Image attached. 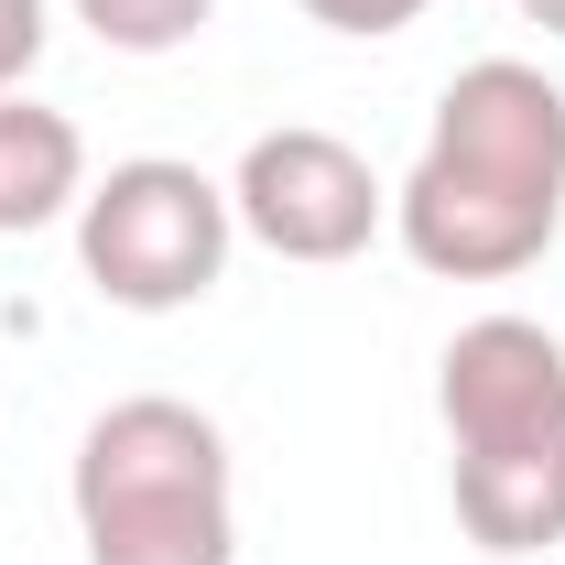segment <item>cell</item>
I'll list each match as a JSON object with an SVG mask.
<instances>
[{
  "label": "cell",
  "instance_id": "cell-1",
  "mask_svg": "<svg viewBox=\"0 0 565 565\" xmlns=\"http://www.w3.org/2000/svg\"><path fill=\"white\" fill-rule=\"evenodd\" d=\"M565 228V87L522 55L446 76L414 174L392 185V239L435 282H511Z\"/></svg>",
  "mask_w": 565,
  "mask_h": 565
},
{
  "label": "cell",
  "instance_id": "cell-2",
  "mask_svg": "<svg viewBox=\"0 0 565 565\" xmlns=\"http://www.w3.org/2000/svg\"><path fill=\"white\" fill-rule=\"evenodd\" d=\"M446 479L479 555L565 544V338L533 316H468L435 359Z\"/></svg>",
  "mask_w": 565,
  "mask_h": 565
},
{
  "label": "cell",
  "instance_id": "cell-3",
  "mask_svg": "<svg viewBox=\"0 0 565 565\" xmlns=\"http://www.w3.org/2000/svg\"><path fill=\"white\" fill-rule=\"evenodd\" d=\"M76 544L87 565H239V479L217 414L131 392L76 435Z\"/></svg>",
  "mask_w": 565,
  "mask_h": 565
},
{
  "label": "cell",
  "instance_id": "cell-4",
  "mask_svg": "<svg viewBox=\"0 0 565 565\" xmlns=\"http://www.w3.org/2000/svg\"><path fill=\"white\" fill-rule=\"evenodd\" d=\"M228 239H239L228 185L174 152H131V163L87 174V196H76V262L98 282V305H120V316L207 305L228 273Z\"/></svg>",
  "mask_w": 565,
  "mask_h": 565
},
{
  "label": "cell",
  "instance_id": "cell-5",
  "mask_svg": "<svg viewBox=\"0 0 565 565\" xmlns=\"http://www.w3.org/2000/svg\"><path fill=\"white\" fill-rule=\"evenodd\" d=\"M228 217L273 250V262H359L392 228V185L370 174V152L316 120H282L239 152L228 174Z\"/></svg>",
  "mask_w": 565,
  "mask_h": 565
},
{
  "label": "cell",
  "instance_id": "cell-6",
  "mask_svg": "<svg viewBox=\"0 0 565 565\" xmlns=\"http://www.w3.org/2000/svg\"><path fill=\"white\" fill-rule=\"evenodd\" d=\"M76 196H87V131H76L66 109H33L11 87L0 98V239L76 217Z\"/></svg>",
  "mask_w": 565,
  "mask_h": 565
},
{
  "label": "cell",
  "instance_id": "cell-7",
  "mask_svg": "<svg viewBox=\"0 0 565 565\" xmlns=\"http://www.w3.org/2000/svg\"><path fill=\"white\" fill-rule=\"evenodd\" d=\"M66 11L109 44V55H185V44L207 33L217 0H66Z\"/></svg>",
  "mask_w": 565,
  "mask_h": 565
},
{
  "label": "cell",
  "instance_id": "cell-8",
  "mask_svg": "<svg viewBox=\"0 0 565 565\" xmlns=\"http://www.w3.org/2000/svg\"><path fill=\"white\" fill-rule=\"evenodd\" d=\"M44 44H55V11L44 0H0V98L44 66Z\"/></svg>",
  "mask_w": 565,
  "mask_h": 565
},
{
  "label": "cell",
  "instance_id": "cell-9",
  "mask_svg": "<svg viewBox=\"0 0 565 565\" xmlns=\"http://www.w3.org/2000/svg\"><path fill=\"white\" fill-rule=\"evenodd\" d=\"M305 22H327V33H349V44H381V33L424 22V0H305Z\"/></svg>",
  "mask_w": 565,
  "mask_h": 565
},
{
  "label": "cell",
  "instance_id": "cell-10",
  "mask_svg": "<svg viewBox=\"0 0 565 565\" xmlns=\"http://www.w3.org/2000/svg\"><path fill=\"white\" fill-rule=\"evenodd\" d=\"M522 22H544V33H565V0H522Z\"/></svg>",
  "mask_w": 565,
  "mask_h": 565
}]
</instances>
